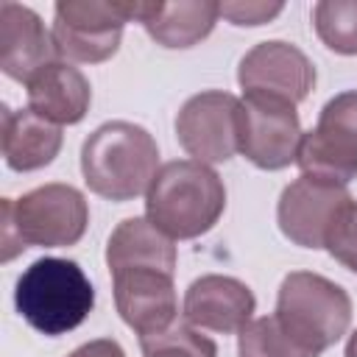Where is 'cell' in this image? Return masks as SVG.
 <instances>
[{"mask_svg": "<svg viewBox=\"0 0 357 357\" xmlns=\"http://www.w3.org/2000/svg\"><path fill=\"white\" fill-rule=\"evenodd\" d=\"M237 112L240 100L229 92L209 89L192 95L178 117L176 137L195 162H226L237 151Z\"/></svg>", "mask_w": 357, "mask_h": 357, "instance_id": "9", "label": "cell"}, {"mask_svg": "<svg viewBox=\"0 0 357 357\" xmlns=\"http://www.w3.org/2000/svg\"><path fill=\"white\" fill-rule=\"evenodd\" d=\"M106 265L112 276L131 268H156L173 273L176 245L148 218H126L106 243Z\"/></svg>", "mask_w": 357, "mask_h": 357, "instance_id": "16", "label": "cell"}, {"mask_svg": "<svg viewBox=\"0 0 357 357\" xmlns=\"http://www.w3.org/2000/svg\"><path fill=\"white\" fill-rule=\"evenodd\" d=\"M28 109L56 126L81 123L89 112L92 89L78 67L70 61H50L28 84Z\"/></svg>", "mask_w": 357, "mask_h": 357, "instance_id": "15", "label": "cell"}, {"mask_svg": "<svg viewBox=\"0 0 357 357\" xmlns=\"http://www.w3.org/2000/svg\"><path fill=\"white\" fill-rule=\"evenodd\" d=\"M237 81L251 95H271L296 106L315 86V67L296 45L271 39L254 45L240 59Z\"/></svg>", "mask_w": 357, "mask_h": 357, "instance_id": "11", "label": "cell"}, {"mask_svg": "<svg viewBox=\"0 0 357 357\" xmlns=\"http://www.w3.org/2000/svg\"><path fill=\"white\" fill-rule=\"evenodd\" d=\"M301 137L304 131L293 103L245 92L237 112V151L251 165L262 170L287 167L296 162Z\"/></svg>", "mask_w": 357, "mask_h": 357, "instance_id": "8", "label": "cell"}, {"mask_svg": "<svg viewBox=\"0 0 357 357\" xmlns=\"http://www.w3.org/2000/svg\"><path fill=\"white\" fill-rule=\"evenodd\" d=\"M61 148V128L33 109H3V156L11 170L28 173L50 165Z\"/></svg>", "mask_w": 357, "mask_h": 357, "instance_id": "17", "label": "cell"}, {"mask_svg": "<svg viewBox=\"0 0 357 357\" xmlns=\"http://www.w3.org/2000/svg\"><path fill=\"white\" fill-rule=\"evenodd\" d=\"M273 315L293 340L321 354L346 335L351 324V298L321 273L293 271L282 279Z\"/></svg>", "mask_w": 357, "mask_h": 357, "instance_id": "4", "label": "cell"}, {"mask_svg": "<svg viewBox=\"0 0 357 357\" xmlns=\"http://www.w3.org/2000/svg\"><path fill=\"white\" fill-rule=\"evenodd\" d=\"M67 357H126L123 346L112 337H98V340H89L84 346H78L75 351H70Z\"/></svg>", "mask_w": 357, "mask_h": 357, "instance_id": "24", "label": "cell"}, {"mask_svg": "<svg viewBox=\"0 0 357 357\" xmlns=\"http://www.w3.org/2000/svg\"><path fill=\"white\" fill-rule=\"evenodd\" d=\"M3 212L14 226L22 248H64L75 245L89 223V206L73 184H42L22 198H3Z\"/></svg>", "mask_w": 357, "mask_h": 357, "instance_id": "6", "label": "cell"}, {"mask_svg": "<svg viewBox=\"0 0 357 357\" xmlns=\"http://www.w3.org/2000/svg\"><path fill=\"white\" fill-rule=\"evenodd\" d=\"M324 248L340 265H346L349 271L357 273V204L354 201H349L340 209V215L335 218V223H332V229L326 234Z\"/></svg>", "mask_w": 357, "mask_h": 357, "instance_id": "22", "label": "cell"}, {"mask_svg": "<svg viewBox=\"0 0 357 357\" xmlns=\"http://www.w3.org/2000/svg\"><path fill=\"white\" fill-rule=\"evenodd\" d=\"M226 209V187L220 176L195 159H178L159 167L145 192L148 220L170 240H192L206 234Z\"/></svg>", "mask_w": 357, "mask_h": 357, "instance_id": "1", "label": "cell"}, {"mask_svg": "<svg viewBox=\"0 0 357 357\" xmlns=\"http://www.w3.org/2000/svg\"><path fill=\"white\" fill-rule=\"evenodd\" d=\"M156 139L134 123L112 120L98 126L81 148V173L89 190L109 201H131L148 192L156 178Z\"/></svg>", "mask_w": 357, "mask_h": 357, "instance_id": "2", "label": "cell"}, {"mask_svg": "<svg viewBox=\"0 0 357 357\" xmlns=\"http://www.w3.org/2000/svg\"><path fill=\"white\" fill-rule=\"evenodd\" d=\"M296 162L301 176L346 187L357 178V89L335 95L318 117V126L301 137Z\"/></svg>", "mask_w": 357, "mask_h": 357, "instance_id": "7", "label": "cell"}, {"mask_svg": "<svg viewBox=\"0 0 357 357\" xmlns=\"http://www.w3.org/2000/svg\"><path fill=\"white\" fill-rule=\"evenodd\" d=\"M254 293L234 276L209 273L195 279L184 293V321L195 329H209L220 335L240 332L251 324Z\"/></svg>", "mask_w": 357, "mask_h": 357, "instance_id": "13", "label": "cell"}, {"mask_svg": "<svg viewBox=\"0 0 357 357\" xmlns=\"http://www.w3.org/2000/svg\"><path fill=\"white\" fill-rule=\"evenodd\" d=\"M112 279H114L117 312L139 337L165 332L178 321L173 273L156 268H131L114 273Z\"/></svg>", "mask_w": 357, "mask_h": 357, "instance_id": "12", "label": "cell"}, {"mask_svg": "<svg viewBox=\"0 0 357 357\" xmlns=\"http://www.w3.org/2000/svg\"><path fill=\"white\" fill-rule=\"evenodd\" d=\"M139 346L145 357H218L215 340L187 321H176L165 332L139 337Z\"/></svg>", "mask_w": 357, "mask_h": 357, "instance_id": "21", "label": "cell"}, {"mask_svg": "<svg viewBox=\"0 0 357 357\" xmlns=\"http://www.w3.org/2000/svg\"><path fill=\"white\" fill-rule=\"evenodd\" d=\"M153 11V0L134 3H100V0H61L56 3L53 45L56 56L78 64H98L117 53L123 25L145 22Z\"/></svg>", "mask_w": 357, "mask_h": 357, "instance_id": "5", "label": "cell"}, {"mask_svg": "<svg viewBox=\"0 0 357 357\" xmlns=\"http://www.w3.org/2000/svg\"><path fill=\"white\" fill-rule=\"evenodd\" d=\"M346 357H357V329L351 332V337L346 343Z\"/></svg>", "mask_w": 357, "mask_h": 357, "instance_id": "25", "label": "cell"}, {"mask_svg": "<svg viewBox=\"0 0 357 357\" xmlns=\"http://www.w3.org/2000/svg\"><path fill=\"white\" fill-rule=\"evenodd\" d=\"M56 56L42 17L20 3H0V67L14 81H31Z\"/></svg>", "mask_w": 357, "mask_h": 357, "instance_id": "14", "label": "cell"}, {"mask_svg": "<svg viewBox=\"0 0 357 357\" xmlns=\"http://www.w3.org/2000/svg\"><path fill=\"white\" fill-rule=\"evenodd\" d=\"M220 17V3L212 0H187V3H162L156 0L151 17L142 22L151 39L162 47H192L206 39Z\"/></svg>", "mask_w": 357, "mask_h": 357, "instance_id": "18", "label": "cell"}, {"mask_svg": "<svg viewBox=\"0 0 357 357\" xmlns=\"http://www.w3.org/2000/svg\"><path fill=\"white\" fill-rule=\"evenodd\" d=\"M237 354L240 357H318L315 351L293 340L276 315H265L243 326L237 340Z\"/></svg>", "mask_w": 357, "mask_h": 357, "instance_id": "20", "label": "cell"}, {"mask_svg": "<svg viewBox=\"0 0 357 357\" xmlns=\"http://www.w3.org/2000/svg\"><path fill=\"white\" fill-rule=\"evenodd\" d=\"M282 8V3H220V17H226L231 25H262Z\"/></svg>", "mask_w": 357, "mask_h": 357, "instance_id": "23", "label": "cell"}, {"mask_svg": "<svg viewBox=\"0 0 357 357\" xmlns=\"http://www.w3.org/2000/svg\"><path fill=\"white\" fill-rule=\"evenodd\" d=\"M312 22L329 50L357 56V0H321L312 8Z\"/></svg>", "mask_w": 357, "mask_h": 357, "instance_id": "19", "label": "cell"}, {"mask_svg": "<svg viewBox=\"0 0 357 357\" xmlns=\"http://www.w3.org/2000/svg\"><path fill=\"white\" fill-rule=\"evenodd\" d=\"M17 312L42 335H67L86 321L95 307V287L73 259H36L17 279Z\"/></svg>", "mask_w": 357, "mask_h": 357, "instance_id": "3", "label": "cell"}, {"mask_svg": "<svg viewBox=\"0 0 357 357\" xmlns=\"http://www.w3.org/2000/svg\"><path fill=\"white\" fill-rule=\"evenodd\" d=\"M349 201L351 195L346 187L312 176H301L282 190L276 220L290 243L301 248H324L335 218Z\"/></svg>", "mask_w": 357, "mask_h": 357, "instance_id": "10", "label": "cell"}]
</instances>
